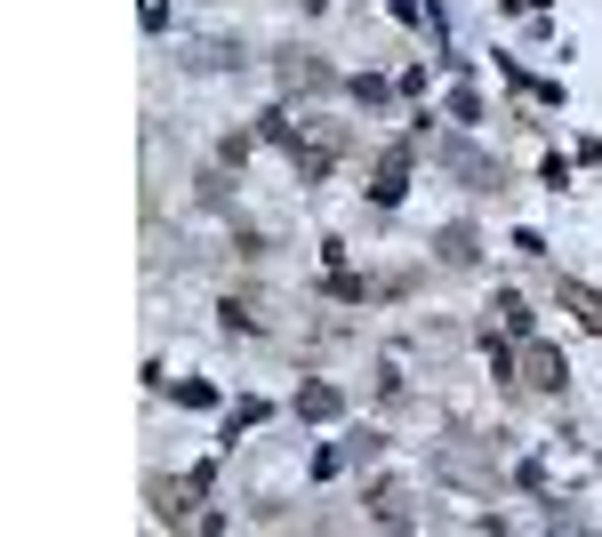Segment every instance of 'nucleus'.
<instances>
[{"label": "nucleus", "instance_id": "nucleus-7", "mask_svg": "<svg viewBox=\"0 0 602 537\" xmlns=\"http://www.w3.org/2000/svg\"><path fill=\"white\" fill-rule=\"evenodd\" d=\"M442 265H475V233H466V225L442 233Z\"/></svg>", "mask_w": 602, "mask_h": 537}, {"label": "nucleus", "instance_id": "nucleus-9", "mask_svg": "<svg viewBox=\"0 0 602 537\" xmlns=\"http://www.w3.org/2000/svg\"><path fill=\"white\" fill-rule=\"evenodd\" d=\"M282 81H306V89H329V64H306V56H289V64H282Z\"/></svg>", "mask_w": 602, "mask_h": 537}, {"label": "nucleus", "instance_id": "nucleus-4", "mask_svg": "<svg viewBox=\"0 0 602 537\" xmlns=\"http://www.w3.org/2000/svg\"><path fill=\"white\" fill-rule=\"evenodd\" d=\"M562 306H571V313L594 329V338H602V289H586V281H562Z\"/></svg>", "mask_w": 602, "mask_h": 537}, {"label": "nucleus", "instance_id": "nucleus-11", "mask_svg": "<svg viewBox=\"0 0 602 537\" xmlns=\"http://www.w3.org/2000/svg\"><path fill=\"white\" fill-rule=\"evenodd\" d=\"M514 9H547V0H514Z\"/></svg>", "mask_w": 602, "mask_h": 537}, {"label": "nucleus", "instance_id": "nucleus-6", "mask_svg": "<svg viewBox=\"0 0 602 537\" xmlns=\"http://www.w3.org/2000/svg\"><path fill=\"white\" fill-rule=\"evenodd\" d=\"M289 153H297V177H306V185L329 177V145H289Z\"/></svg>", "mask_w": 602, "mask_h": 537}, {"label": "nucleus", "instance_id": "nucleus-8", "mask_svg": "<svg viewBox=\"0 0 602 537\" xmlns=\"http://www.w3.org/2000/svg\"><path fill=\"white\" fill-rule=\"evenodd\" d=\"M490 313H498V321H507V329H514V338H530V306H522V297H514V289H507V297H498V306H490Z\"/></svg>", "mask_w": 602, "mask_h": 537}, {"label": "nucleus", "instance_id": "nucleus-5", "mask_svg": "<svg viewBox=\"0 0 602 537\" xmlns=\"http://www.w3.org/2000/svg\"><path fill=\"white\" fill-rule=\"evenodd\" d=\"M338 410H346L338 385H306V393H297V417H338Z\"/></svg>", "mask_w": 602, "mask_h": 537}, {"label": "nucleus", "instance_id": "nucleus-1", "mask_svg": "<svg viewBox=\"0 0 602 537\" xmlns=\"http://www.w3.org/2000/svg\"><path fill=\"white\" fill-rule=\"evenodd\" d=\"M401 185H410V145H394V153L378 161V185H370V200H378V209H394V200H401Z\"/></svg>", "mask_w": 602, "mask_h": 537}, {"label": "nucleus", "instance_id": "nucleus-3", "mask_svg": "<svg viewBox=\"0 0 602 537\" xmlns=\"http://www.w3.org/2000/svg\"><path fill=\"white\" fill-rule=\"evenodd\" d=\"M562 378H571V369H562V353H554V345H530V353H522V385H539V393H554Z\"/></svg>", "mask_w": 602, "mask_h": 537}, {"label": "nucleus", "instance_id": "nucleus-2", "mask_svg": "<svg viewBox=\"0 0 602 537\" xmlns=\"http://www.w3.org/2000/svg\"><path fill=\"white\" fill-rule=\"evenodd\" d=\"M433 161H442V169H458L466 185H498V169H490L475 145H433Z\"/></svg>", "mask_w": 602, "mask_h": 537}, {"label": "nucleus", "instance_id": "nucleus-10", "mask_svg": "<svg viewBox=\"0 0 602 537\" xmlns=\"http://www.w3.org/2000/svg\"><path fill=\"white\" fill-rule=\"evenodd\" d=\"M450 121H482V96L475 89H450Z\"/></svg>", "mask_w": 602, "mask_h": 537}]
</instances>
